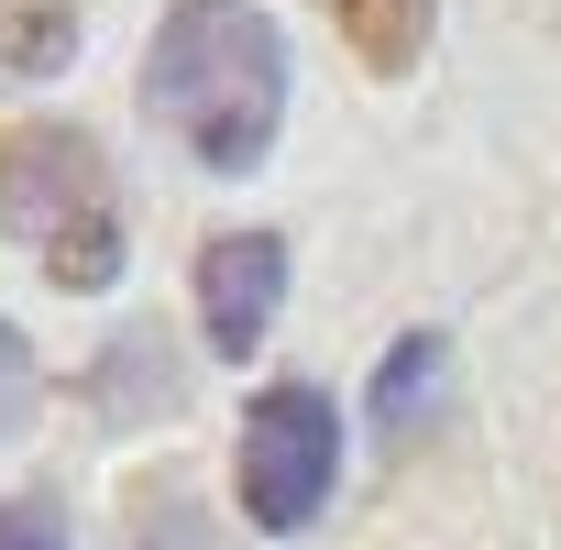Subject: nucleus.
I'll return each mask as SVG.
<instances>
[{
  "label": "nucleus",
  "instance_id": "nucleus-1",
  "mask_svg": "<svg viewBox=\"0 0 561 550\" xmlns=\"http://www.w3.org/2000/svg\"><path fill=\"white\" fill-rule=\"evenodd\" d=\"M144 111L176 133L187 165L253 176L287 133V34L264 0H176L144 45Z\"/></svg>",
  "mask_w": 561,
  "mask_h": 550
},
{
  "label": "nucleus",
  "instance_id": "nucleus-2",
  "mask_svg": "<svg viewBox=\"0 0 561 550\" xmlns=\"http://www.w3.org/2000/svg\"><path fill=\"white\" fill-rule=\"evenodd\" d=\"M0 231H12L67 298H100L133 231H122V176L89 122H12L0 133Z\"/></svg>",
  "mask_w": 561,
  "mask_h": 550
},
{
  "label": "nucleus",
  "instance_id": "nucleus-3",
  "mask_svg": "<svg viewBox=\"0 0 561 550\" xmlns=\"http://www.w3.org/2000/svg\"><path fill=\"white\" fill-rule=\"evenodd\" d=\"M342 484V408L309 386V375H275L253 386L242 408V451H231V495L264 539H298Z\"/></svg>",
  "mask_w": 561,
  "mask_h": 550
},
{
  "label": "nucleus",
  "instance_id": "nucleus-4",
  "mask_svg": "<svg viewBox=\"0 0 561 550\" xmlns=\"http://www.w3.org/2000/svg\"><path fill=\"white\" fill-rule=\"evenodd\" d=\"M287 309V242L275 231H209L198 242V331L220 364H253Z\"/></svg>",
  "mask_w": 561,
  "mask_h": 550
},
{
  "label": "nucleus",
  "instance_id": "nucleus-5",
  "mask_svg": "<svg viewBox=\"0 0 561 550\" xmlns=\"http://www.w3.org/2000/svg\"><path fill=\"white\" fill-rule=\"evenodd\" d=\"M320 12H331V34L353 45L364 78H408L440 34V0H320Z\"/></svg>",
  "mask_w": 561,
  "mask_h": 550
},
{
  "label": "nucleus",
  "instance_id": "nucleus-6",
  "mask_svg": "<svg viewBox=\"0 0 561 550\" xmlns=\"http://www.w3.org/2000/svg\"><path fill=\"white\" fill-rule=\"evenodd\" d=\"M78 56V0H0V89H45Z\"/></svg>",
  "mask_w": 561,
  "mask_h": 550
},
{
  "label": "nucleus",
  "instance_id": "nucleus-7",
  "mask_svg": "<svg viewBox=\"0 0 561 550\" xmlns=\"http://www.w3.org/2000/svg\"><path fill=\"white\" fill-rule=\"evenodd\" d=\"M430 386H440V331H408L386 353V375H375V429H408L430 408Z\"/></svg>",
  "mask_w": 561,
  "mask_h": 550
},
{
  "label": "nucleus",
  "instance_id": "nucleus-8",
  "mask_svg": "<svg viewBox=\"0 0 561 550\" xmlns=\"http://www.w3.org/2000/svg\"><path fill=\"white\" fill-rule=\"evenodd\" d=\"M0 550H78L56 495H0Z\"/></svg>",
  "mask_w": 561,
  "mask_h": 550
},
{
  "label": "nucleus",
  "instance_id": "nucleus-9",
  "mask_svg": "<svg viewBox=\"0 0 561 550\" xmlns=\"http://www.w3.org/2000/svg\"><path fill=\"white\" fill-rule=\"evenodd\" d=\"M23 408H34V353H23V331L0 320V440L23 429Z\"/></svg>",
  "mask_w": 561,
  "mask_h": 550
}]
</instances>
